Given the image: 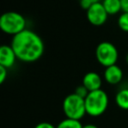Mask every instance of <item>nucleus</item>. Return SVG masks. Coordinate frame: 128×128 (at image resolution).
Segmentation results:
<instances>
[{"label":"nucleus","mask_w":128,"mask_h":128,"mask_svg":"<svg viewBox=\"0 0 128 128\" xmlns=\"http://www.w3.org/2000/svg\"><path fill=\"white\" fill-rule=\"evenodd\" d=\"M11 47L17 59L22 62L31 63L39 60L44 53V43L42 38L34 31L25 29L12 37Z\"/></svg>","instance_id":"obj_1"},{"label":"nucleus","mask_w":128,"mask_h":128,"mask_svg":"<svg viewBox=\"0 0 128 128\" xmlns=\"http://www.w3.org/2000/svg\"><path fill=\"white\" fill-rule=\"evenodd\" d=\"M0 29L5 34L15 36L26 29V19L18 12L7 11L0 17Z\"/></svg>","instance_id":"obj_2"},{"label":"nucleus","mask_w":128,"mask_h":128,"mask_svg":"<svg viewBox=\"0 0 128 128\" xmlns=\"http://www.w3.org/2000/svg\"><path fill=\"white\" fill-rule=\"evenodd\" d=\"M109 103V98L107 93L102 90H96L89 92L87 97L85 98V106H86V113L92 117H97L102 115Z\"/></svg>","instance_id":"obj_3"},{"label":"nucleus","mask_w":128,"mask_h":128,"mask_svg":"<svg viewBox=\"0 0 128 128\" xmlns=\"http://www.w3.org/2000/svg\"><path fill=\"white\" fill-rule=\"evenodd\" d=\"M63 112L66 118L80 120L84 117L86 113V106H85V99L78 96L74 92L67 95L62 104Z\"/></svg>","instance_id":"obj_4"},{"label":"nucleus","mask_w":128,"mask_h":128,"mask_svg":"<svg viewBox=\"0 0 128 128\" xmlns=\"http://www.w3.org/2000/svg\"><path fill=\"white\" fill-rule=\"evenodd\" d=\"M95 56L98 63L106 68L116 64L118 60V50L113 43L102 41L96 47Z\"/></svg>","instance_id":"obj_5"},{"label":"nucleus","mask_w":128,"mask_h":128,"mask_svg":"<svg viewBox=\"0 0 128 128\" xmlns=\"http://www.w3.org/2000/svg\"><path fill=\"white\" fill-rule=\"evenodd\" d=\"M108 13L106 12L102 2L92 4L88 10H86V17L90 24L93 26H102L108 19Z\"/></svg>","instance_id":"obj_6"},{"label":"nucleus","mask_w":128,"mask_h":128,"mask_svg":"<svg viewBox=\"0 0 128 128\" xmlns=\"http://www.w3.org/2000/svg\"><path fill=\"white\" fill-rule=\"evenodd\" d=\"M16 59V54L11 45L4 44L0 47V66L9 69L15 64Z\"/></svg>","instance_id":"obj_7"},{"label":"nucleus","mask_w":128,"mask_h":128,"mask_svg":"<svg viewBox=\"0 0 128 128\" xmlns=\"http://www.w3.org/2000/svg\"><path fill=\"white\" fill-rule=\"evenodd\" d=\"M104 79L108 84L116 85L123 79V71L117 64L106 67L104 70Z\"/></svg>","instance_id":"obj_8"},{"label":"nucleus","mask_w":128,"mask_h":128,"mask_svg":"<svg viewBox=\"0 0 128 128\" xmlns=\"http://www.w3.org/2000/svg\"><path fill=\"white\" fill-rule=\"evenodd\" d=\"M82 85H84L89 92L96 91V90L101 89L102 79L98 73L94 71H90L84 75L82 79Z\"/></svg>","instance_id":"obj_9"},{"label":"nucleus","mask_w":128,"mask_h":128,"mask_svg":"<svg viewBox=\"0 0 128 128\" xmlns=\"http://www.w3.org/2000/svg\"><path fill=\"white\" fill-rule=\"evenodd\" d=\"M102 4L108 15H115L122 11L120 0H102Z\"/></svg>","instance_id":"obj_10"},{"label":"nucleus","mask_w":128,"mask_h":128,"mask_svg":"<svg viewBox=\"0 0 128 128\" xmlns=\"http://www.w3.org/2000/svg\"><path fill=\"white\" fill-rule=\"evenodd\" d=\"M116 105L123 110H128V88L120 89L115 95Z\"/></svg>","instance_id":"obj_11"},{"label":"nucleus","mask_w":128,"mask_h":128,"mask_svg":"<svg viewBox=\"0 0 128 128\" xmlns=\"http://www.w3.org/2000/svg\"><path fill=\"white\" fill-rule=\"evenodd\" d=\"M56 128H83V125L81 124L80 120L65 118L57 124Z\"/></svg>","instance_id":"obj_12"},{"label":"nucleus","mask_w":128,"mask_h":128,"mask_svg":"<svg viewBox=\"0 0 128 128\" xmlns=\"http://www.w3.org/2000/svg\"><path fill=\"white\" fill-rule=\"evenodd\" d=\"M117 24L118 27L124 31V32H128V13L126 12H122L117 20Z\"/></svg>","instance_id":"obj_13"},{"label":"nucleus","mask_w":128,"mask_h":128,"mask_svg":"<svg viewBox=\"0 0 128 128\" xmlns=\"http://www.w3.org/2000/svg\"><path fill=\"white\" fill-rule=\"evenodd\" d=\"M74 93L77 94L78 96H80V97H82V98L85 99V98L87 97V95L89 94V91L87 90V88H86L84 85H79V86L76 87Z\"/></svg>","instance_id":"obj_14"},{"label":"nucleus","mask_w":128,"mask_h":128,"mask_svg":"<svg viewBox=\"0 0 128 128\" xmlns=\"http://www.w3.org/2000/svg\"><path fill=\"white\" fill-rule=\"evenodd\" d=\"M102 2V0H79V4L81 6V8H83L84 10H88V8L95 3H99Z\"/></svg>","instance_id":"obj_15"},{"label":"nucleus","mask_w":128,"mask_h":128,"mask_svg":"<svg viewBox=\"0 0 128 128\" xmlns=\"http://www.w3.org/2000/svg\"><path fill=\"white\" fill-rule=\"evenodd\" d=\"M7 75H8V69L3 66H0V83L1 84L6 80Z\"/></svg>","instance_id":"obj_16"},{"label":"nucleus","mask_w":128,"mask_h":128,"mask_svg":"<svg viewBox=\"0 0 128 128\" xmlns=\"http://www.w3.org/2000/svg\"><path fill=\"white\" fill-rule=\"evenodd\" d=\"M34 128H56V126H54L49 122H40Z\"/></svg>","instance_id":"obj_17"},{"label":"nucleus","mask_w":128,"mask_h":128,"mask_svg":"<svg viewBox=\"0 0 128 128\" xmlns=\"http://www.w3.org/2000/svg\"><path fill=\"white\" fill-rule=\"evenodd\" d=\"M121 1V7H122V12L128 13V0H120Z\"/></svg>","instance_id":"obj_18"},{"label":"nucleus","mask_w":128,"mask_h":128,"mask_svg":"<svg viewBox=\"0 0 128 128\" xmlns=\"http://www.w3.org/2000/svg\"><path fill=\"white\" fill-rule=\"evenodd\" d=\"M83 128H98V127L94 124H85L83 125Z\"/></svg>","instance_id":"obj_19"},{"label":"nucleus","mask_w":128,"mask_h":128,"mask_svg":"<svg viewBox=\"0 0 128 128\" xmlns=\"http://www.w3.org/2000/svg\"><path fill=\"white\" fill-rule=\"evenodd\" d=\"M125 59H126V63L128 64V53H127V55H126V58H125Z\"/></svg>","instance_id":"obj_20"}]
</instances>
